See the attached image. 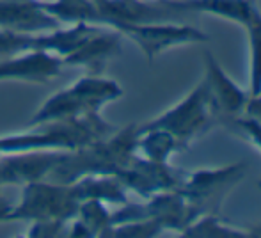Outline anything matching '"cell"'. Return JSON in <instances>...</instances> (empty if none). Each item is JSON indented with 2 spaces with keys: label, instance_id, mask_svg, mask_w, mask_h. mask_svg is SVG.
Wrapping results in <instances>:
<instances>
[{
  "label": "cell",
  "instance_id": "obj_17",
  "mask_svg": "<svg viewBox=\"0 0 261 238\" xmlns=\"http://www.w3.org/2000/svg\"><path fill=\"white\" fill-rule=\"evenodd\" d=\"M183 151L178 139L162 128H141L137 124V153L153 162H169L171 156Z\"/></svg>",
  "mask_w": 261,
  "mask_h": 238
},
{
  "label": "cell",
  "instance_id": "obj_5",
  "mask_svg": "<svg viewBox=\"0 0 261 238\" xmlns=\"http://www.w3.org/2000/svg\"><path fill=\"white\" fill-rule=\"evenodd\" d=\"M79 210L71 183L41 179L23 185L18 204H11L7 221H62L68 222Z\"/></svg>",
  "mask_w": 261,
  "mask_h": 238
},
{
  "label": "cell",
  "instance_id": "obj_15",
  "mask_svg": "<svg viewBox=\"0 0 261 238\" xmlns=\"http://www.w3.org/2000/svg\"><path fill=\"white\" fill-rule=\"evenodd\" d=\"M75 197L80 201L98 199L107 204H124L128 190L116 174H86L71 183Z\"/></svg>",
  "mask_w": 261,
  "mask_h": 238
},
{
  "label": "cell",
  "instance_id": "obj_18",
  "mask_svg": "<svg viewBox=\"0 0 261 238\" xmlns=\"http://www.w3.org/2000/svg\"><path fill=\"white\" fill-rule=\"evenodd\" d=\"M183 236L196 238H234V236H252L251 229H244L231 222L220 219V214H204L190 222L181 233Z\"/></svg>",
  "mask_w": 261,
  "mask_h": 238
},
{
  "label": "cell",
  "instance_id": "obj_4",
  "mask_svg": "<svg viewBox=\"0 0 261 238\" xmlns=\"http://www.w3.org/2000/svg\"><path fill=\"white\" fill-rule=\"evenodd\" d=\"M215 124H219V114L212 103L206 84L201 80L183 100L139 126L167 130L178 139L181 149H187L194 141L208 134Z\"/></svg>",
  "mask_w": 261,
  "mask_h": 238
},
{
  "label": "cell",
  "instance_id": "obj_12",
  "mask_svg": "<svg viewBox=\"0 0 261 238\" xmlns=\"http://www.w3.org/2000/svg\"><path fill=\"white\" fill-rule=\"evenodd\" d=\"M62 61L57 56L43 50L20 54L0 59V80H29L46 82L61 75Z\"/></svg>",
  "mask_w": 261,
  "mask_h": 238
},
{
  "label": "cell",
  "instance_id": "obj_7",
  "mask_svg": "<svg viewBox=\"0 0 261 238\" xmlns=\"http://www.w3.org/2000/svg\"><path fill=\"white\" fill-rule=\"evenodd\" d=\"M123 38H128L141 48L148 61L156 59L160 54L176 46L204 45L210 36L201 29L187 23H172V21H158V23L126 25L119 29Z\"/></svg>",
  "mask_w": 261,
  "mask_h": 238
},
{
  "label": "cell",
  "instance_id": "obj_14",
  "mask_svg": "<svg viewBox=\"0 0 261 238\" xmlns=\"http://www.w3.org/2000/svg\"><path fill=\"white\" fill-rule=\"evenodd\" d=\"M174 13H203L244 27L249 20L254 0H164Z\"/></svg>",
  "mask_w": 261,
  "mask_h": 238
},
{
  "label": "cell",
  "instance_id": "obj_20",
  "mask_svg": "<svg viewBox=\"0 0 261 238\" xmlns=\"http://www.w3.org/2000/svg\"><path fill=\"white\" fill-rule=\"evenodd\" d=\"M76 217L87 226L93 236H107L109 229L112 228V211L109 210V204L98 199H86L79 203Z\"/></svg>",
  "mask_w": 261,
  "mask_h": 238
},
{
  "label": "cell",
  "instance_id": "obj_21",
  "mask_svg": "<svg viewBox=\"0 0 261 238\" xmlns=\"http://www.w3.org/2000/svg\"><path fill=\"white\" fill-rule=\"evenodd\" d=\"M38 50V34L0 29V59Z\"/></svg>",
  "mask_w": 261,
  "mask_h": 238
},
{
  "label": "cell",
  "instance_id": "obj_1",
  "mask_svg": "<svg viewBox=\"0 0 261 238\" xmlns=\"http://www.w3.org/2000/svg\"><path fill=\"white\" fill-rule=\"evenodd\" d=\"M117 128L101 118L100 112L79 118L32 124L31 130L0 137V151H73L109 137Z\"/></svg>",
  "mask_w": 261,
  "mask_h": 238
},
{
  "label": "cell",
  "instance_id": "obj_19",
  "mask_svg": "<svg viewBox=\"0 0 261 238\" xmlns=\"http://www.w3.org/2000/svg\"><path fill=\"white\" fill-rule=\"evenodd\" d=\"M249 41V94H261V11L252 9L244 25Z\"/></svg>",
  "mask_w": 261,
  "mask_h": 238
},
{
  "label": "cell",
  "instance_id": "obj_11",
  "mask_svg": "<svg viewBox=\"0 0 261 238\" xmlns=\"http://www.w3.org/2000/svg\"><path fill=\"white\" fill-rule=\"evenodd\" d=\"M121 39H123V34L116 29L98 27L75 52L62 59V64L84 66L89 69V73L100 75L107 61L121 54Z\"/></svg>",
  "mask_w": 261,
  "mask_h": 238
},
{
  "label": "cell",
  "instance_id": "obj_27",
  "mask_svg": "<svg viewBox=\"0 0 261 238\" xmlns=\"http://www.w3.org/2000/svg\"><path fill=\"white\" fill-rule=\"evenodd\" d=\"M258 185H259V189H261V178H259V181H258Z\"/></svg>",
  "mask_w": 261,
  "mask_h": 238
},
{
  "label": "cell",
  "instance_id": "obj_25",
  "mask_svg": "<svg viewBox=\"0 0 261 238\" xmlns=\"http://www.w3.org/2000/svg\"><path fill=\"white\" fill-rule=\"evenodd\" d=\"M242 116H247V118L261 123V94H249Z\"/></svg>",
  "mask_w": 261,
  "mask_h": 238
},
{
  "label": "cell",
  "instance_id": "obj_22",
  "mask_svg": "<svg viewBox=\"0 0 261 238\" xmlns=\"http://www.w3.org/2000/svg\"><path fill=\"white\" fill-rule=\"evenodd\" d=\"M165 229L155 219H144V221L124 222V224L112 226L107 236H130V238H151L164 235Z\"/></svg>",
  "mask_w": 261,
  "mask_h": 238
},
{
  "label": "cell",
  "instance_id": "obj_10",
  "mask_svg": "<svg viewBox=\"0 0 261 238\" xmlns=\"http://www.w3.org/2000/svg\"><path fill=\"white\" fill-rule=\"evenodd\" d=\"M64 151H20L0 156V189L6 185H27L50 176Z\"/></svg>",
  "mask_w": 261,
  "mask_h": 238
},
{
  "label": "cell",
  "instance_id": "obj_3",
  "mask_svg": "<svg viewBox=\"0 0 261 238\" xmlns=\"http://www.w3.org/2000/svg\"><path fill=\"white\" fill-rule=\"evenodd\" d=\"M124 94L123 87L116 80L105 78L101 75L87 73L79 80L54 93L41 107L36 111L29 124H41L48 121L79 118L84 114L100 112L110 101L119 100Z\"/></svg>",
  "mask_w": 261,
  "mask_h": 238
},
{
  "label": "cell",
  "instance_id": "obj_16",
  "mask_svg": "<svg viewBox=\"0 0 261 238\" xmlns=\"http://www.w3.org/2000/svg\"><path fill=\"white\" fill-rule=\"evenodd\" d=\"M38 4L45 13L54 16L62 25L84 21L101 27L96 0H38Z\"/></svg>",
  "mask_w": 261,
  "mask_h": 238
},
{
  "label": "cell",
  "instance_id": "obj_6",
  "mask_svg": "<svg viewBox=\"0 0 261 238\" xmlns=\"http://www.w3.org/2000/svg\"><path fill=\"white\" fill-rule=\"evenodd\" d=\"M245 164H231V166L215 167V169L187 171L181 194L187 197L197 217L204 214H220L226 196L244 179Z\"/></svg>",
  "mask_w": 261,
  "mask_h": 238
},
{
  "label": "cell",
  "instance_id": "obj_26",
  "mask_svg": "<svg viewBox=\"0 0 261 238\" xmlns=\"http://www.w3.org/2000/svg\"><path fill=\"white\" fill-rule=\"evenodd\" d=\"M9 210H11V204L7 203L2 197V194H0V222H7V214H9Z\"/></svg>",
  "mask_w": 261,
  "mask_h": 238
},
{
  "label": "cell",
  "instance_id": "obj_9",
  "mask_svg": "<svg viewBox=\"0 0 261 238\" xmlns=\"http://www.w3.org/2000/svg\"><path fill=\"white\" fill-rule=\"evenodd\" d=\"M204 84L208 87L210 98L219 114V124L224 119L242 116L244 107L247 103L249 91L242 89L220 66L217 57L212 52L204 54Z\"/></svg>",
  "mask_w": 261,
  "mask_h": 238
},
{
  "label": "cell",
  "instance_id": "obj_8",
  "mask_svg": "<svg viewBox=\"0 0 261 238\" xmlns=\"http://www.w3.org/2000/svg\"><path fill=\"white\" fill-rule=\"evenodd\" d=\"M117 176L128 192L148 199L165 190H179L185 181L187 171L176 169L169 166V162H153L137 153Z\"/></svg>",
  "mask_w": 261,
  "mask_h": 238
},
{
  "label": "cell",
  "instance_id": "obj_23",
  "mask_svg": "<svg viewBox=\"0 0 261 238\" xmlns=\"http://www.w3.org/2000/svg\"><path fill=\"white\" fill-rule=\"evenodd\" d=\"M222 124L237 135L247 139L252 146H256V149L261 151V123L247 118V116H237V118L224 119Z\"/></svg>",
  "mask_w": 261,
  "mask_h": 238
},
{
  "label": "cell",
  "instance_id": "obj_24",
  "mask_svg": "<svg viewBox=\"0 0 261 238\" xmlns=\"http://www.w3.org/2000/svg\"><path fill=\"white\" fill-rule=\"evenodd\" d=\"M66 224H68V222H62V221H32L25 235L32 236V238L64 236Z\"/></svg>",
  "mask_w": 261,
  "mask_h": 238
},
{
  "label": "cell",
  "instance_id": "obj_2",
  "mask_svg": "<svg viewBox=\"0 0 261 238\" xmlns=\"http://www.w3.org/2000/svg\"><path fill=\"white\" fill-rule=\"evenodd\" d=\"M137 155V124L117 128L112 135L64 151L46 179L59 183H73L86 174H119Z\"/></svg>",
  "mask_w": 261,
  "mask_h": 238
},
{
  "label": "cell",
  "instance_id": "obj_13",
  "mask_svg": "<svg viewBox=\"0 0 261 238\" xmlns=\"http://www.w3.org/2000/svg\"><path fill=\"white\" fill-rule=\"evenodd\" d=\"M61 25L39 7L38 0H0V29L39 34Z\"/></svg>",
  "mask_w": 261,
  "mask_h": 238
},
{
  "label": "cell",
  "instance_id": "obj_28",
  "mask_svg": "<svg viewBox=\"0 0 261 238\" xmlns=\"http://www.w3.org/2000/svg\"><path fill=\"white\" fill-rule=\"evenodd\" d=\"M0 156H2V151H0Z\"/></svg>",
  "mask_w": 261,
  "mask_h": 238
}]
</instances>
